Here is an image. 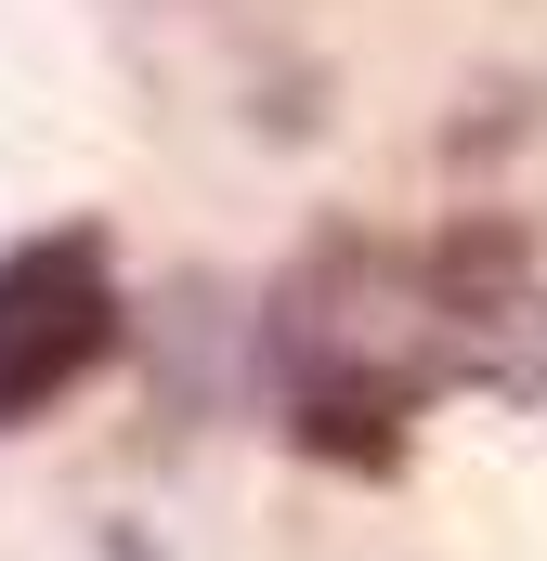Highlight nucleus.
Here are the masks:
<instances>
[{
	"label": "nucleus",
	"instance_id": "obj_1",
	"mask_svg": "<svg viewBox=\"0 0 547 561\" xmlns=\"http://www.w3.org/2000/svg\"><path fill=\"white\" fill-rule=\"evenodd\" d=\"M118 300L92 275V249H26L0 262V419H26L39 392H66L92 353H105Z\"/></svg>",
	"mask_w": 547,
	"mask_h": 561
}]
</instances>
